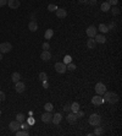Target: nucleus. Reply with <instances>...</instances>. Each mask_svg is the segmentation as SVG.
Segmentation results:
<instances>
[{"label": "nucleus", "instance_id": "1", "mask_svg": "<svg viewBox=\"0 0 122 136\" xmlns=\"http://www.w3.org/2000/svg\"><path fill=\"white\" fill-rule=\"evenodd\" d=\"M104 95H105L104 102H108V103H110V104H115V103L118 102V96H117V93H115V92L109 91V92H105Z\"/></svg>", "mask_w": 122, "mask_h": 136}, {"label": "nucleus", "instance_id": "2", "mask_svg": "<svg viewBox=\"0 0 122 136\" xmlns=\"http://www.w3.org/2000/svg\"><path fill=\"white\" fill-rule=\"evenodd\" d=\"M100 123H101V116L99 114H92L89 116V124L90 125L98 126V125H100Z\"/></svg>", "mask_w": 122, "mask_h": 136}, {"label": "nucleus", "instance_id": "3", "mask_svg": "<svg viewBox=\"0 0 122 136\" xmlns=\"http://www.w3.org/2000/svg\"><path fill=\"white\" fill-rule=\"evenodd\" d=\"M12 50V46H11V43H9V42H4V43H1L0 44V53H9V52H11Z\"/></svg>", "mask_w": 122, "mask_h": 136}, {"label": "nucleus", "instance_id": "4", "mask_svg": "<svg viewBox=\"0 0 122 136\" xmlns=\"http://www.w3.org/2000/svg\"><path fill=\"white\" fill-rule=\"evenodd\" d=\"M95 92L98 93V95H104L105 92H106V87H105V85L103 83V82H98L96 85H95Z\"/></svg>", "mask_w": 122, "mask_h": 136}, {"label": "nucleus", "instance_id": "5", "mask_svg": "<svg viewBox=\"0 0 122 136\" xmlns=\"http://www.w3.org/2000/svg\"><path fill=\"white\" fill-rule=\"evenodd\" d=\"M55 70L59 72V74H64V72H66V64H64V63H56L55 64Z\"/></svg>", "mask_w": 122, "mask_h": 136}, {"label": "nucleus", "instance_id": "6", "mask_svg": "<svg viewBox=\"0 0 122 136\" xmlns=\"http://www.w3.org/2000/svg\"><path fill=\"white\" fill-rule=\"evenodd\" d=\"M92 103H93L94 105H101L103 103H104V98H103L100 95H96L92 98Z\"/></svg>", "mask_w": 122, "mask_h": 136}, {"label": "nucleus", "instance_id": "7", "mask_svg": "<svg viewBox=\"0 0 122 136\" xmlns=\"http://www.w3.org/2000/svg\"><path fill=\"white\" fill-rule=\"evenodd\" d=\"M86 33H87V36H88L89 38H94L95 34H96V28H95V26H89V27L86 29Z\"/></svg>", "mask_w": 122, "mask_h": 136}, {"label": "nucleus", "instance_id": "8", "mask_svg": "<svg viewBox=\"0 0 122 136\" xmlns=\"http://www.w3.org/2000/svg\"><path fill=\"white\" fill-rule=\"evenodd\" d=\"M15 89H16L17 93H22V92L26 89V85H25L23 82H21V81L16 82V83H15Z\"/></svg>", "mask_w": 122, "mask_h": 136}, {"label": "nucleus", "instance_id": "9", "mask_svg": "<svg viewBox=\"0 0 122 136\" xmlns=\"http://www.w3.org/2000/svg\"><path fill=\"white\" fill-rule=\"evenodd\" d=\"M20 123L17 122V120H14V122H11L10 124H9V129L11 130V131H14V132H16L17 130L20 129Z\"/></svg>", "mask_w": 122, "mask_h": 136}, {"label": "nucleus", "instance_id": "10", "mask_svg": "<svg viewBox=\"0 0 122 136\" xmlns=\"http://www.w3.org/2000/svg\"><path fill=\"white\" fill-rule=\"evenodd\" d=\"M51 119H53V115H51V113L50 112H45L44 114H42V122L43 123H50L51 122Z\"/></svg>", "mask_w": 122, "mask_h": 136}, {"label": "nucleus", "instance_id": "11", "mask_svg": "<svg viewBox=\"0 0 122 136\" xmlns=\"http://www.w3.org/2000/svg\"><path fill=\"white\" fill-rule=\"evenodd\" d=\"M7 5L10 9H17V7H20L21 3L20 0H7Z\"/></svg>", "mask_w": 122, "mask_h": 136}, {"label": "nucleus", "instance_id": "12", "mask_svg": "<svg viewBox=\"0 0 122 136\" xmlns=\"http://www.w3.org/2000/svg\"><path fill=\"white\" fill-rule=\"evenodd\" d=\"M40 58L44 61H49L50 59H51V53H50L49 50H43L42 54H40Z\"/></svg>", "mask_w": 122, "mask_h": 136}, {"label": "nucleus", "instance_id": "13", "mask_svg": "<svg viewBox=\"0 0 122 136\" xmlns=\"http://www.w3.org/2000/svg\"><path fill=\"white\" fill-rule=\"evenodd\" d=\"M56 16H57L59 19H65V17L67 16V11H66L65 9H59V7H57V10H56Z\"/></svg>", "mask_w": 122, "mask_h": 136}, {"label": "nucleus", "instance_id": "14", "mask_svg": "<svg viewBox=\"0 0 122 136\" xmlns=\"http://www.w3.org/2000/svg\"><path fill=\"white\" fill-rule=\"evenodd\" d=\"M77 115H76V113H70L67 116H66V120H67L70 124H73V123L77 122Z\"/></svg>", "mask_w": 122, "mask_h": 136}, {"label": "nucleus", "instance_id": "15", "mask_svg": "<svg viewBox=\"0 0 122 136\" xmlns=\"http://www.w3.org/2000/svg\"><path fill=\"white\" fill-rule=\"evenodd\" d=\"M96 43H100V44H104L106 42V38L104 34H95V39H94Z\"/></svg>", "mask_w": 122, "mask_h": 136}, {"label": "nucleus", "instance_id": "16", "mask_svg": "<svg viewBox=\"0 0 122 136\" xmlns=\"http://www.w3.org/2000/svg\"><path fill=\"white\" fill-rule=\"evenodd\" d=\"M61 120H62V115H61V113H56L55 115H53V119H51V122L54 123L55 125H57Z\"/></svg>", "mask_w": 122, "mask_h": 136}, {"label": "nucleus", "instance_id": "17", "mask_svg": "<svg viewBox=\"0 0 122 136\" xmlns=\"http://www.w3.org/2000/svg\"><path fill=\"white\" fill-rule=\"evenodd\" d=\"M28 28H29L31 32H35V31L38 29V23H37L35 21H31V22L28 23Z\"/></svg>", "mask_w": 122, "mask_h": 136}, {"label": "nucleus", "instance_id": "18", "mask_svg": "<svg viewBox=\"0 0 122 136\" xmlns=\"http://www.w3.org/2000/svg\"><path fill=\"white\" fill-rule=\"evenodd\" d=\"M100 9H101V11H104V12H108L109 10L111 9V5H110L108 1H106V3H103L101 6H100Z\"/></svg>", "mask_w": 122, "mask_h": 136}, {"label": "nucleus", "instance_id": "19", "mask_svg": "<svg viewBox=\"0 0 122 136\" xmlns=\"http://www.w3.org/2000/svg\"><path fill=\"white\" fill-rule=\"evenodd\" d=\"M54 36V31L51 29V28H49L45 31V33H44V37H45V39H50L51 37Z\"/></svg>", "mask_w": 122, "mask_h": 136}, {"label": "nucleus", "instance_id": "20", "mask_svg": "<svg viewBox=\"0 0 122 136\" xmlns=\"http://www.w3.org/2000/svg\"><path fill=\"white\" fill-rule=\"evenodd\" d=\"M78 110H79V103H77V102L72 103L71 104V112L72 113H77Z\"/></svg>", "mask_w": 122, "mask_h": 136}, {"label": "nucleus", "instance_id": "21", "mask_svg": "<svg viewBox=\"0 0 122 136\" xmlns=\"http://www.w3.org/2000/svg\"><path fill=\"white\" fill-rule=\"evenodd\" d=\"M11 80L16 83V82H18L21 80V75H20V72H14L12 75H11Z\"/></svg>", "mask_w": 122, "mask_h": 136}, {"label": "nucleus", "instance_id": "22", "mask_svg": "<svg viewBox=\"0 0 122 136\" xmlns=\"http://www.w3.org/2000/svg\"><path fill=\"white\" fill-rule=\"evenodd\" d=\"M95 46H96V42H95L94 39H92V38H90V39L87 41V47H88L89 49H94Z\"/></svg>", "mask_w": 122, "mask_h": 136}, {"label": "nucleus", "instance_id": "23", "mask_svg": "<svg viewBox=\"0 0 122 136\" xmlns=\"http://www.w3.org/2000/svg\"><path fill=\"white\" fill-rule=\"evenodd\" d=\"M16 120L21 124V123H23L25 120H26V116H25V114H23V113H18V114L16 115Z\"/></svg>", "mask_w": 122, "mask_h": 136}, {"label": "nucleus", "instance_id": "24", "mask_svg": "<svg viewBox=\"0 0 122 136\" xmlns=\"http://www.w3.org/2000/svg\"><path fill=\"white\" fill-rule=\"evenodd\" d=\"M101 33H108L109 32V28L106 25H104V23H101V25H99V28H98Z\"/></svg>", "mask_w": 122, "mask_h": 136}, {"label": "nucleus", "instance_id": "25", "mask_svg": "<svg viewBox=\"0 0 122 136\" xmlns=\"http://www.w3.org/2000/svg\"><path fill=\"white\" fill-rule=\"evenodd\" d=\"M16 135L17 136H28V130H17L16 131Z\"/></svg>", "mask_w": 122, "mask_h": 136}, {"label": "nucleus", "instance_id": "26", "mask_svg": "<svg viewBox=\"0 0 122 136\" xmlns=\"http://www.w3.org/2000/svg\"><path fill=\"white\" fill-rule=\"evenodd\" d=\"M103 134H104V129H103V128H99V125L95 126L94 135H103Z\"/></svg>", "mask_w": 122, "mask_h": 136}, {"label": "nucleus", "instance_id": "27", "mask_svg": "<svg viewBox=\"0 0 122 136\" xmlns=\"http://www.w3.org/2000/svg\"><path fill=\"white\" fill-rule=\"evenodd\" d=\"M66 69H67L68 71H75V70H76L77 68H76V65H75V64H73V63L71 61V63H68L67 65H66Z\"/></svg>", "mask_w": 122, "mask_h": 136}, {"label": "nucleus", "instance_id": "28", "mask_svg": "<svg viewBox=\"0 0 122 136\" xmlns=\"http://www.w3.org/2000/svg\"><path fill=\"white\" fill-rule=\"evenodd\" d=\"M111 10V12H112V15L115 16V15H120V12H121V9L117 6H114L112 9H110Z\"/></svg>", "mask_w": 122, "mask_h": 136}, {"label": "nucleus", "instance_id": "29", "mask_svg": "<svg viewBox=\"0 0 122 136\" xmlns=\"http://www.w3.org/2000/svg\"><path fill=\"white\" fill-rule=\"evenodd\" d=\"M48 10H49L50 12H54V11L57 10V6H56L55 4H49V5H48Z\"/></svg>", "mask_w": 122, "mask_h": 136}, {"label": "nucleus", "instance_id": "30", "mask_svg": "<svg viewBox=\"0 0 122 136\" xmlns=\"http://www.w3.org/2000/svg\"><path fill=\"white\" fill-rule=\"evenodd\" d=\"M44 109H45V112H51V110L54 109V107H53V104H51V103H45Z\"/></svg>", "mask_w": 122, "mask_h": 136}, {"label": "nucleus", "instance_id": "31", "mask_svg": "<svg viewBox=\"0 0 122 136\" xmlns=\"http://www.w3.org/2000/svg\"><path fill=\"white\" fill-rule=\"evenodd\" d=\"M39 79H40L42 81H47V79H48V76L45 72H40L39 74Z\"/></svg>", "mask_w": 122, "mask_h": 136}, {"label": "nucleus", "instance_id": "32", "mask_svg": "<svg viewBox=\"0 0 122 136\" xmlns=\"http://www.w3.org/2000/svg\"><path fill=\"white\" fill-rule=\"evenodd\" d=\"M62 109H64L65 112H71V104H70V103H66L65 107H64Z\"/></svg>", "mask_w": 122, "mask_h": 136}, {"label": "nucleus", "instance_id": "33", "mask_svg": "<svg viewBox=\"0 0 122 136\" xmlns=\"http://www.w3.org/2000/svg\"><path fill=\"white\" fill-rule=\"evenodd\" d=\"M108 3L110 5H112V6H116L117 3H118V0H108Z\"/></svg>", "mask_w": 122, "mask_h": 136}, {"label": "nucleus", "instance_id": "34", "mask_svg": "<svg viewBox=\"0 0 122 136\" xmlns=\"http://www.w3.org/2000/svg\"><path fill=\"white\" fill-rule=\"evenodd\" d=\"M68 63H71V56H70V55H66L65 59H64V64H68Z\"/></svg>", "mask_w": 122, "mask_h": 136}, {"label": "nucleus", "instance_id": "35", "mask_svg": "<svg viewBox=\"0 0 122 136\" xmlns=\"http://www.w3.org/2000/svg\"><path fill=\"white\" fill-rule=\"evenodd\" d=\"M76 115H77V118H83V116H84V112H82V110H78V112L76 113Z\"/></svg>", "mask_w": 122, "mask_h": 136}, {"label": "nucleus", "instance_id": "36", "mask_svg": "<svg viewBox=\"0 0 122 136\" xmlns=\"http://www.w3.org/2000/svg\"><path fill=\"white\" fill-rule=\"evenodd\" d=\"M42 47H43L44 50H48V49L50 48V46H49V43H48V42H45V43H43V46H42Z\"/></svg>", "mask_w": 122, "mask_h": 136}, {"label": "nucleus", "instance_id": "37", "mask_svg": "<svg viewBox=\"0 0 122 136\" xmlns=\"http://www.w3.org/2000/svg\"><path fill=\"white\" fill-rule=\"evenodd\" d=\"M4 99H5V93L3 91H0V102H3Z\"/></svg>", "mask_w": 122, "mask_h": 136}, {"label": "nucleus", "instance_id": "38", "mask_svg": "<svg viewBox=\"0 0 122 136\" xmlns=\"http://www.w3.org/2000/svg\"><path fill=\"white\" fill-rule=\"evenodd\" d=\"M6 4H7V0H0V7L5 6Z\"/></svg>", "mask_w": 122, "mask_h": 136}, {"label": "nucleus", "instance_id": "39", "mask_svg": "<svg viewBox=\"0 0 122 136\" xmlns=\"http://www.w3.org/2000/svg\"><path fill=\"white\" fill-rule=\"evenodd\" d=\"M115 27V25H114V23H112V22H111V23H110V25H109L108 26V28H109V31H110V29H112V28Z\"/></svg>", "mask_w": 122, "mask_h": 136}, {"label": "nucleus", "instance_id": "40", "mask_svg": "<svg viewBox=\"0 0 122 136\" xmlns=\"http://www.w3.org/2000/svg\"><path fill=\"white\" fill-rule=\"evenodd\" d=\"M43 86H44V88H48V87H49V85H48V81H43Z\"/></svg>", "mask_w": 122, "mask_h": 136}, {"label": "nucleus", "instance_id": "41", "mask_svg": "<svg viewBox=\"0 0 122 136\" xmlns=\"http://www.w3.org/2000/svg\"><path fill=\"white\" fill-rule=\"evenodd\" d=\"M79 3L81 4H86V3H88V0H79Z\"/></svg>", "mask_w": 122, "mask_h": 136}, {"label": "nucleus", "instance_id": "42", "mask_svg": "<svg viewBox=\"0 0 122 136\" xmlns=\"http://www.w3.org/2000/svg\"><path fill=\"white\" fill-rule=\"evenodd\" d=\"M28 123H29V124H33V123H34V119H32V118H31V119L28 120Z\"/></svg>", "mask_w": 122, "mask_h": 136}, {"label": "nucleus", "instance_id": "43", "mask_svg": "<svg viewBox=\"0 0 122 136\" xmlns=\"http://www.w3.org/2000/svg\"><path fill=\"white\" fill-rule=\"evenodd\" d=\"M3 60V53H0V61Z\"/></svg>", "mask_w": 122, "mask_h": 136}, {"label": "nucleus", "instance_id": "44", "mask_svg": "<svg viewBox=\"0 0 122 136\" xmlns=\"http://www.w3.org/2000/svg\"><path fill=\"white\" fill-rule=\"evenodd\" d=\"M92 1H94V3H96V0H92Z\"/></svg>", "mask_w": 122, "mask_h": 136}, {"label": "nucleus", "instance_id": "45", "mask_svg": "<svg viewBox=\"0 0 122 136\" xmlns=\"http://www.w3.org/2000/svg\"><path fill=\"white\" fill-rule=\"evenodd\" d=\"M0 115H1V110H0Z\"/></svg>", "mask_w": 122, "mask_h": 136}]
</instances>
